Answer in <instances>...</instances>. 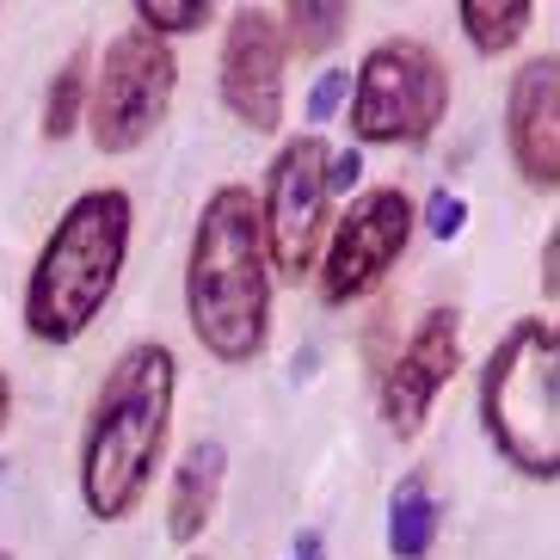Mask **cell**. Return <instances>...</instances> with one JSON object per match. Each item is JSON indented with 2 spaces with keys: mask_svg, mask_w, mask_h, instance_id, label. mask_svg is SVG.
I'll use <instances>...</instances> for the list:
<instances>
[{
  "mask_svg": "<svg viewBox=\"0 0 560 560\" xmlns=\"http://www.w3.org/2000/svg\"><path fill=\"white\" fill-rule=\"evenodd\" d=\"M185 320L215 363H253L271 332V259L259 234V198L215 185L185 259Z\"/></svg>",
  "mask_w": 560,
  "mask_h": 560,
  "instance_id": "cell-1",
  "label": "cell"
},
{
  "mask_svg": "<svg viewBox=\"0 0 560 560\" xmlns=\"http://www.w3.org/2000/svg\"><path fill=\"white\" fill-rule=\"evenodd\" d=\"M173 388H179V370L161 339L130 346L105 370L81 444V499L100 524L130 517L149 493L154 462L166 450V425H173Z\"/></svg>",
  "mask_w": 560,
  "mask_h": 560,
  "instance_id": "cell-2",
  "label": "cell"
},
{
  "mask_svg": "<svg viewBox=\"0 0 560 560\" xmlns=\"http://www.w3.org/2000/svg\"><path fill=\"white\" fill-rule=\"evenodd\" d=\"M130 222H136L130 191H117V185L81 191L68 203L32 265V283H25L32 339L74 346L100 320V308L112 302L117 278H124V259H130Z\"/></svg>",
  "mask_w": 560,
  "mask_h": 560,
  "instance_id": "cell-3",
  "label": "cell"
},
{
  "mask_svg": "<svg viewBox=\"0 0 560 560\" xmlns=\"http://www.w3.org/2000/svg\"><path fill=\"white\" fill-rule=\"evenodd\" d=\"M480 425L517 475H560V332L529 314L480 370Z\"/></svg>",
  "mask_w": 560,
  "mask_h": 560,
  "instance_id": "cell-4",
  "label": "cell"
},
{
  "mask_svg": "<svg viewBox=\"0 0 560 560\" xmlns=\"http://www.w3.org/2000/svg\"><path fill=\"white\" fill-rule=\"evenodd\" d=\"M450 112V68L419 37H388L351 74V136L358 142H425Z\"/></svg>",
  "mask_w": 560,
  "mask_h": 560,
  "instance_id": "cell-5",
  "label": "cell"
},
{
  "mask_svg": "<svg viewBox=\"0 0 560 560\" xmlns=\"http://www.w3.org/2000/svg\"><path fill=\"white\" fill-rule=\"evenodd\" d=\"M179 86V62L161 37H149L142 25L117 32L100 56V81L86 86V130L100 154H130L161 130L166 105Z\"/></svg>",
  "mask_w": 560,
  "mask_h": 560,
  "instance_id": "cell-6",
  "label": "cell"
},
{
  "mask_svg": "<svg viewBox=\"0 0 560 560\" xmlns=\"http://www.w3.org/2000/svg\"><path fill=\"white\" fill-rule=\"evenodd\" d=\"M327 161L332 149L320 136H296L283 142L271 173H265V198H259V234H265V259L278 265L283 278H302L320 259L327 241Z\"/></svg>",
  "mask_w": 560,
  "mask_h": 560,
  "instance_id": "cell-7",
  "label": "cell"
},
{
  "mask_svg": "<svg viewBox=\"0 0 560 560\" xmlns=\"http://www.w3.org/2000/svg\"><path fill=\"white\" fill-rule=\"evenodd\" d=\"M407 241H412V198L407 191H400V185L363 191V198L339 215L327 253L314 259V271H320V302L346 308V302L370 296V290L395 271Z\"/></svg>",
  "mask_w": 560,
  "mask_h": 560,
  "instance_id": "cell-8",
  "label": "cell"
},
{
  "mask_svg": "<svg viewBox=\"0 0 560 560\" xmlns=\"http://www.w3.org/2000/svg\"><path fill=\"white\" fill-rule=\"evenodd\" d=\"M462 370V314L431 308L419 327L407 332V346L382 363V425L395 438H412L425 425L431 400L450 376Z\"/></svg>",
  "mask_w": 560,
  "mask_h": 560,
  "instance_id": "cell-9",
  "label": "cell"
},
{
  "mask_svg": "<svg viewBox=\"0 0 560 560\" xmlns=\"http://www.w3.org/2000/svg\"><path fill=\"white\" fill-rule=\"evenodd\" d=\"M283 37L278 13L241 7L222 37V105H229L253 136H271L283 124Z\"/></svg>",
  "mask_w": 560,
  "mask_h": 560,
  "instance_id": "cell-10",
  "label": "cell"
},
{
  "mask_svg": "<svg viewBox=\"0 0 560 560\" xmlns=\"http://www.w3.org/2000/svg\"><path fill=\"white\" fill-rule=\"evenodd\" d=\"M505 149L529 185H560V56H536L511 74L505 93Z\"/></svg>",
  "mask_w": 560,
  "mask_h": 560,
  "instance_id": "cell-11",
  "label": "cell"
},
{
  "mask_svg": "<svg viewBox=\"0 0 560 560\" xmlns=\"http://www.w3.org/2000/svg\"><path fill=\"white\" fill-rule=\"evenodd\" d=\"M222 480H229V450L215 444V438H198V444L185 450L179 475H173V499H166V536L179 548H191L210 529Z\"/></svg>",
  "mask_w": 560,
  "mask_h": 560,
  "instance_id": "cell-12",
  "label": "cell"
},
{
  "mask_svg": "<svg viewBox=\"0 0 560 560\" xmlns=\"http://www.w3.org/2000/svg\"><path fill=\"white\" fill-rule=\"evenodd\" d=\"M351 32V7L346 0H290L278 13V37H283V56H327L339 37Z\"/></svg>",
  "mask_w": 560,
  "mask_h": 560,
  "instance_id": "cell-13",
  "label": "cell"
},
{
  "mask_svg": "<svg viewBox=\"0 0 560 560\" xmlns=\"http://www.w3.org/2000/svg\"><path fill=\"white\" fill-rule=\"evenodd\" d=\"M438 499H431L425 475H407L395 487V499H388V548H395V560H425L431 542H438Z\"/></svg>",
  "mask_w": 560,
  "mask_h": 560,
  "instance_id": "cell-14",
  "label": "cell"
},
{
  "mask_svg": "<svg viewBox=\"0 0 560 560\" xmlns=\"http://www.w3.org/2000/svg\"><path fill=\"white\" fill-rule=\"evenodd\" d=\"M456 19H462V32H468V44H475L480 56H505L511 44L529 32L536 7H529V0H462Z\"/></svg>",
  "mask_w": 560,
  "mask_h": 560,
  "instance_id": "cell-15",
  "label": "cell"
},
{
  "mask_svg": "<svg viewBox=\"0 0 560 560\" xmlns=\"http://www.w3.org/2000/svg\"><path fill=\"white\" fill-rule=\"evenodd\" d=\"M86 50H74L62 68H56L50 93H44V136L50 142H68V136L86 124V86H93V74H86Z\"/></svg>",
  "mask_w": 560,
  "mask_h": 560,
  "instance_id": "cell-16",
  "label": "cell"
},
{
  "mask_svg": "<svg viewBox=\"0 0 560 560\" xmlns=\"http://www.w3.org/2000/svg\"><path fill=\"white\" fill-rule=\"evenodd\" d=\"M215 19V7L210 0H136V25L149 37H185V32H203Z\"/></svg>",
  "mask_w": 560,
  "mask_h": 560,
  "instance_id": "cell-17",
  "label": "cell"
},
{
  "mask_svg": "<svg viewBox=\"0 0 560 560\" xmlns=\"http://www.w3.org/2000/svg\"><path fill=\"white\" fill-rule=\"evenodd\" d=\"M462 222H468V203H462V191H438V198L425 203V229L438 234V241H456Z\"/></svg>",
  "mask_w": 560,
  "mask_h": 560,
  "instance_id": "cell-18",
  "label": "cell"
},
{
  "mask_svg": "<svg viewBox=\"0 0 560 560\" xmlns=\"http://www.w3.org/2000/svg\"><path fill=\"white\" fill-rule=\"evenodd\" d=\"M339 100H346V68H327V74L308 86V124H332Z\"/></svg>",
  "mask_w": 560,
  "mask_h": 560,
  "instance_id": "cell-19",
  "label": "cell"
},
{
  "mask_svg": "<svg viewBox=\"0 0 560 560\" xmlns=\"http://www.w3.org/2000/svg\"><path fill=\"white\" fill-rule=\"evenodd\" d=\"M358 179H363V154L358 149H346V154H332L327 161V198H346Z\"/></svg>",
  "mask_w": 560,
  "mask_h": 560,
  "instance_id": "cell-20",
  "label": "cell"
},
{
  "mask_svg": "<svg viewBox=\"0 0 560 560\" xmlns=\"http://www.w3.org/2000/svg\"><path fill=\"white\" fill-rule=\"evenodd\" d=\"M283 560H327V536H320V529H296V542L283 548Z\"/></svg>",
  "mask_w": 560,
  "mask_h": 560,
  "instance_id": "cell-21",
  "label": "cell"
},
{
  "mask_svg": "<svg viewBox=\"0 0 560 560\" xmlns=\"http://www.w3.org/2000/svg\"><path fill=\"white\" fill-rule=\"evenodd\" d=\"M555 259H560V234H548V247H542V290H548V302H555Z\"/></svg>",
  "mask_w": 560,
  "mask_h": 560,
  "instance_id": "cell-22",
  "label": "cell"
},
{
  "mask_svg": "<svg viewBox=\"0 0 560 560\" xmlns=\"http://www.w3.org/2000/svg\"><path fill=\"white\" fill-rule=\"evenodd\" d=\"M7 419H13V382H7V370H0V431H7Z\"/></svg>",
  "mask_w": 560,
  "mask_h": 560,
  "instance_id": "cell-23",
  "label": "cell"
},
{
  "mask_svg": "<svg viewBox=\"0 0 560 560\" xmlns=\"http://www.w3.org/2000/svg\"><path fill=\"white\" fill-rule=\"evenodd\" d=\"M0 560H13V555H7V548H0Z\"/></svg>",
  "mask_w": 560,
  "mask_h": 560,
  "instance_id": "cell-24",
  "label": "cell"
}]
</instances>
